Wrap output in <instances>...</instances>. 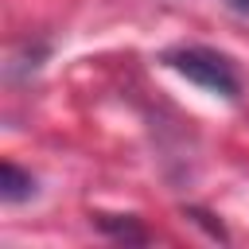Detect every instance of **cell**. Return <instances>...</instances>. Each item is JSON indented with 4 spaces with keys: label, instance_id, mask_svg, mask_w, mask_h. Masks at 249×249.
<instances>
[{
    "label": "cell",
    "instance_id": "obj_1",
    "mask_svg": "<svg viewBox=\"0 0 249 249\" xmlns=\"http://www.w3.org/2000/svg\"><path fill=\"white\" fill-rule=\"evenodd\" d=\"M163 62L175 74H183L191 86H198V89H206L214 97L237 101V93H241L237 66L214 47H171V51H163Z\"/></svg>",
    "mask_w": 249,
    "mask_h": 249
},
{
    "label": "cell",
    "instance_id": "obj_2",
    "mask_svg": "<svg viewBox=\"0 0 249 249\" xmlns=\"http://www.w3.org/2000/svg\"><path fill=\"white\" fill-rule=\"evenodd\" d=\"M31 195H35V175L23 171L19 163L4 160V163H0V198H4L8 206H16V202H27Z\"/></svg>",
    "mask_w": 249,
    "mask_h": 249
},
{
    "label": "cell",
    "instance_id": "obj_3",
    "mask_svg": "<svg viewBox=\"0 0 249 249\" xmlns=\"http://www.w3.org/2000/svg\"><path fill=\"white\" fill-rule=\"evenodd\" d=\"M93 226L105 237H113V241H132V245H144L148 241V230L132 214H93Z\"/></svg>",
    "mask_w": 249,
    "mask_h": 249
},
{
    "label": "cell",
    "instance_id": "obj_4",
    "mask_svg": "<svg viewBox=\"0 0 249 249\" xmlns=\"http://www.w3.org/2000/svg\"><path fill=\"white\" fill-rule=\"evenodd\" d=\"M183 214H187L191 222H198V226H202V230H206L210 237H218V241H226V230H222V222H214V214H206V210H198V206H187Z\"/></svg>",
    "mask_w": 249,
    "mask_h": 249
},
{
    "label": "cell",
    "instance_id": "obj_5",
    "mask_svg": "<svg viewBox=\"0 0 249 249\" xmlns=\"http://www.w3.org/2000/svg\"><path fill=\"white\" fill-rule=\"evenodd\" d=\"M226 8L237 12V16H249V0H226Z\"/></svg>",
    "mask_w": 249,
    "mask_h": 249
}]
</instances>
